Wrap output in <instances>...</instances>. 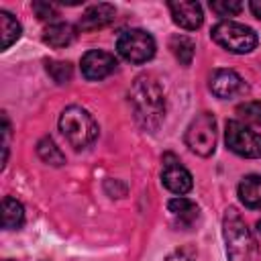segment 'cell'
Masks as SVG:
<instances>
[{
    "label": "cell",
    "mask_w": 261,
    "mask_h": 261,
    "mask_svg": "<svg viewBox=\"0 0 261 261\" xmlns=\"http://www.w3.org/2000/svg\"><path fill=\"white\" fill-rule=\"evenodd\" d=\"M130 102H133L137 120L145 128L155 130L161 124L165 116V96H163L161 86L153 77L149 75L137 77L130 90Z\"/></svg>",
    "instance_id": "6da1fadb"
},
{
    "label": "cell",
    "mask_w": 261,
    "mask_h": 261,
    "mask_svg": "<svg viewBox=\"0 0 261 261\" xmlns=\"http://www.w3.org/2000/svg\"><path fill=\"white\" fill-rule=\"evenodd\" d=\"M24 222V208L18 200L4 196L2 200V226L6 230H16Z\"/></svg>",
    "instance_id": "2e32d148"
},
{
    "label": "cell",
    "mask_w": 261,
    "mask_h": 261,
    "mask_svg": "<svg viewBox=\"0 0 261 261\" xmlns=\"http://www.w3.org/2000/svg\"><path fill=\"white\" fill-rule=\"evenodd\" d=\"M161 184L171 194L184 196L192 190V173L184 165H179L177 159L165 157V163H163V169H161Z\"/></svg>",
    "instance_id": "9c48e42d"
},
{
    "label": "cell",
    "mask_w": 261,
    "mask_h": 261,
    "mask_svg": "<svg viewBox=\"0 0 261 261\" xmlns=\"http://www.w3.org/2000/svg\"><path fill=\"white\" fill-rule=\"evenodd\" d=\"M167 210L171 212V216H173V218L177 220V224H181V226H190V224L198 218V206H196L192 200L184 198V196H177V198L169 200V202H167Z\"/></svg>",
    "instance_id": "9a60e30c"
},
{
    "label": "cell",
    "mask_w": 261,
    "mask_h": 261,
    "mask_svg": "<svg viewBox=\"0 0 261 261\" xmlns=\"http://www.w3.org/2000/svg\"><path fill=\"white\" fill-rule=\"evenodd\" d=\"M33 10L37 12V16L41 20H53V18H57L55 4H49V2H33Z\"/></svg>",
    "instance_id": "603a6c76"
},
{
    "label": "cell",
    "mask_w": 261,
    "mask_h": 261,
    "mask_svg": "<svg viewBox=\"0 0 261 261\" xmlns=\"http://www.w3.org/2000/svg\"><path fill=\"white\" fill-rule=\"evenodd\" d=\"M45 67H47V73L57 84H67L73 75V67L67 61H45Z\"/></svg>",
    "instance_id": "ffe728a7"
},
{
    "label": "cell",
    "mask_w": 261,
    "mask_h": 261,
    "mask_svg": "<svg viewBox=\"0 0 261 261\" xmlns=\"http://www.w3.org/2000/svg\"><path fill=\"white\" fill-rule=\"evenodd\" d=\"M169 47H171L173 55L177 57V61H179L181 65H190V63H192V59H194V49H196V45H194L192 39H188V37H184V35H175V37H171Z\"/></svg>",
    "instance_id": "d6986e66"
},
{
    "label": "cell",
    "mask_w": 261,
    "mask_h": 261,
    "mask_svg": "<svg viewBox=\"0 0 261 261\" xmlns=\"http://www.w3.org/2000/svg\"><path fill=\"white\" fill-rule=\"evenodd\" d=\"M210 90L216 98H222V100H228V98H234L239 94H243L247 90L243 77L232 71V69H216L212 71L210 75Z\"/></svg>",
    "instance_id": "30bf717a"
},
{
    "label": "cell",
    "mask_w": 261,
    "mask_h": 261,
    "mask_svg": "<svg viewBox=\"0 0 261 261\" xmlns=\"http://www.w3.org/2000/svg\"><path fill=\"white\" fill-rule=\"evenodd\" d=\"M249 8H251L253 16L261 20V0H251V2H249Z\"/></svg>",
    "instance_id": "d4e9b609"
},
{
    "label": "cell",
    "mask_w": 261,
    "mask_h": 261,
    "mask_svg": "<svg viewBox=\"0 0 261 261\" xmlns=\"http://www.w3.org/2000/svg\"><path fill=\"white\" fill-rule=\"evenodd\" d=\"M224 141H226V147L241 157H247V159L261 157V135L249 128L243 120H226Z\"/></svg>",
    "instance_id": "52a82bcc"
},
{
    "label": "cell",
    "mask_w": 261,
    "mask_h": 261,
    "mask_svg": "<svg viewBox=\"0 0 261 261\" xmlns=\"http://www.w3.org/2000/svg\"><path fill=\"white\" fill-rule=\"evenodd\" d=\"M6 261H10V259H6Z\"/></svg>",
    "instance_id": "83f0119b"
},
{
    "label": "cell",
    "mask_w": 261,
    "mask_h": 261,
    "mask_svg": "<svg viewBox=\"0 0 261 261\" xmlns=\"http://www.w3.org/2000/svg\"><path fill=\"white\" fill-rule=\"evenodd\" d=\"M239 118H243L245 122L251 124H259L261 126V102H245L237 108Z\"/></svg>",
    "instance_id": "44dd1931"
},
{
    "label": "cell",
    "mask_w": 261,
    "mask_h": 261,
    "mask_svg": "<svg viewBox=\"0 0 261 261\" xmlns=\"http://www.w3.org/2000/svg\"><path fill=\"white\" fill-rule=\"evenodd\" d=\"M167 6H169L173 22L186 31L198 29L204 20V12L198 2H169Z\"/></svg>",
    "instance_id": "8fae6325"
},
{
    "label": "cell",
    "mask_w": 261,
    "mask_h": 261,
    "mask_svg": "<svg viewBox=\"0 0 261 261\" xmlns=\"http://www.w3.org/2000/svg\"><path fill=\"white\" fill-rule=\"evenodd\" d=\"M114 14H116V8L112 4H106V2H100V4H94L90 8H86V12L82 14L80 18V29L82 31H96V29H102L106 24H110L114 20Z\"/></svg>",
    "instance_id": "7c38bea8"
},
{
    "label": "cell",
    "mask_w": 261,
    "mask_h": 261,
    "mask_svg": "<svg viewBox=\"0 0 261 261\" xmlns=\"http://www.w3.org/2000/svg\"><path fill=\"white\" fill-rule=\"evenodd\" d=\"M75 27L69 24V22H53L45 29L43 33V41L49 45V47H55V49H61V47H67L73 43L75 39Z\"/></svg>",
    "instance_id": "4fadbf2b"
},
{
    "label": "cell",
    "mask_w": 261,
    "mask_h": 261,
    "mask_svg": "<svg viewBox=\"0 0 261 261\" xmlns=\"http://www.w3.org/2000/svg\"><path fill=\"white\" fill-rule=\"evenodd\" d=\"M116 51L122 59L139 65L155 55V39L143 29H128L118 35Z\"/></svg>",
    "instance_id": "5b68a950"
},
{
    "label": "cell",
    "mask_w": 261,
    "mask_h": 261,
    "mask_svg": "<svg viewBox=\"0 0 261 261\" xmlns=\"http://www.w3.org/2000/svg\"><path fill=\"white\" fill-rule=\"evenodd\" d=\"M257 230L261 232V218H259V222H257Z\"/></svg>",
    "instance_id": "4316f807"
},
{
    "label": "cell",
    "mask_w": 261,
    "mask_h": 261,
    "mask_svg": "<svg viewBox=\"0 0 261 261\" xmlns=\"http://www.w3.org/2000/svg\"><path fill=\"white\" fill-rule=\"evenodd\" d=\"M224 228V241H226V253L228 261H257V247L255 241L241 218V214L234 208H228L222 220Z\"/></svg>",
    "instance_id": "7a4b0ae2"
},
{
    "label": "cell",
    "mask_w": 261,
    "mask_h": 261,
    "mask_svg": "<svg viewBox=\"0 0 261 261\" xmlns=\"http://www.w3.org/2000/svg\"><path fill=\"white\" fill-rule=\"evenodd\" d=\"M22 29H20V22L6 10H0V47L2 49H8L12 43H16V39L20 37Z\"/></svg>",
    "instance_id": "e0dca14e"
},
{
    "label": "cell",
    "mask_w": 261,
    "mask_h": 261,
    "mask_svg": "<svg viewBox=\"0 0 261 261\" xmlns=\"http://www.w3.org/2000/svg\"><path fill=\"white\" fill-rule=\"evenodd\" d=\"M59 130L75 149H86L98 137V124L82 106H67L59 116Z\"/></svg>",
    "instance_id": "3957f363"
},
{
    "label": "cell",
    "mask_w": 261,
    "mask_h": 261,
    "mask_svg": "<svg viewBox=\"0 0 261 261\" xmlns=\"http://www.w3.org/2000/svg\"><path fill=\"white\" fill-rule=\"evenodd\" d=\"M167 261H192L186 253H181V251H175V253H171L169 257H167Z\"/></svg>",
    "instance_id": "484cf974"
},
{
    "label": "cell",
    "mask_w": 261,
    "mask_h": 261,
    "mask_svg": "<svg viewBox=\"0 0 261 261\" xmlns=\"http://www.w3.org/2000/svg\"><path fill=\"white\" fill-rule=\"evenodd\" d=\"M186 145L192 153L208 157L216 149V120L210 112H200L186 128Z\"/></svg>",
    "instance_id": "8992f818"
},
{
    "label": "cell",
    "mask_w": 261,
    "mask_h": 261,
    "mask_svg": "<svg viewBox=\"0 0 261 261\" xmlns=\"http://www.w3.org/2000/svg\"><path fill=\"white\" fill-rule=\"evenodd\" d=\"M116 65H118V61L112 53L94 49L82 57V75L90 82H98V80H104L110 73H114Z\"/></svg>",
    "instance_id": "ba28073f"
},
{
    "label": "cell",
    "mask_w": 261,
    "mask_h": 261,
    "mask_svg": "<svg viewBox=\"0 0 261 261\" xmlns=\"http://www.w3.org/2000/svg\"><path fill=\"white\" fill-rule=\"evenodd\" d=\"M37 153H39V157H41L45 163H49V165L59 167V165L65 163V155L61 153V149L55 145V141H53L51 137H43V139L37 143Z\"/></svg>",
    "instance_id": "ac0fdd59"
},
{
    "label": "cell",
    "mask_w": 261,
    "mask_h": 261,
    "mask_svg": "<svg viewBox=\"0 0 261 261\" xmlns=\"http://www.w3.org/2000/svg\"><path fill=\"white\" fill-rule=\"evenodd\" d=\"M210 8L218 14V16H237L243 8L241 2L237 0H212L210 2Z\"/></svg>",
    "instance_id": "7402d4cb"
},
{
    "label": "cell",
    "mask_w": 261,
    "mask_h": 261,
    "mask_svg": "<svg viewBox=\"0 0 261 261\" xmlns=\"http://www.w3.org/2000/svg\"><path fill=\"white\" fill-rule=\"evenodd\" d=\"M212 39L228 53H251L257 47V33L241 22L234 20H222L212 27Z\"/></svg>",
    "instance_id": "277c9868"
},
{
    "label": "cell",
    "mask_w": 261,
    "mask_h": 261,
    "mask_svg": "<svg viewBox=\"0 0 261 261\" xmlns=\"http://www.w3.org/2000/svg\"><path fill=\"white\" fill-rule=\"evenodd\" d=\"M239 200L253 210H261V175H245L239 184Z\"/></svg>",
    "instance_id": "5bb4252c"
},
{
    "label": "cell",
    "mask_w": 261,
    "mask_h": 261,
    "mask_svg": "<svg viewBox=\"0 0 261 261\" xmlns=\"http://www.w3.org/2000/svg\"><path fill=\"white\" fill-rule=\"evenodd\" d=\"M2 137H4V141H2V167L6 165V159H8V147H10V122H8V116L6 114H2Z\"/></svg>",
    "instance_id": "cb8c5ba5"
}]
</instances>
